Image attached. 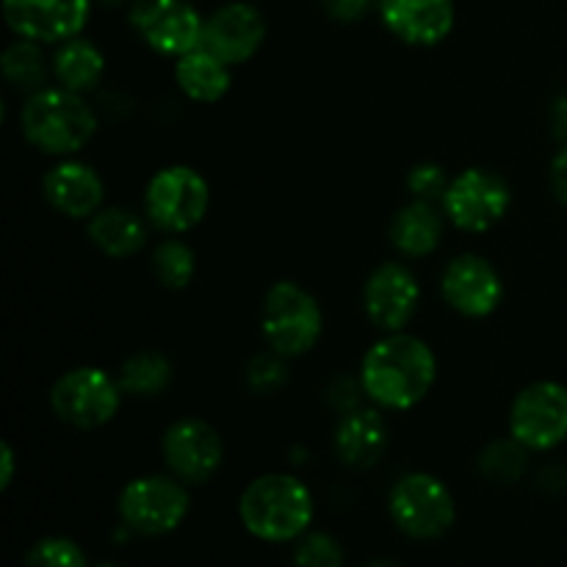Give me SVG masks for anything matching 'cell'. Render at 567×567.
Returning a JSON list of instances; mask_svg holds the SVG:
<instances>
[{"label":"cell","instance_id":"1","mask_svg":"<svg viewBox=\"0 0 567 567\" xmlns=\"http://www.w3.org/2000/svg\"><path fill=\"white\" fill-rule=\"evenodd\" d=\"M365 399L380 410H413L437 380V360L430 343L408 332H382L360 363Z\"/></svg>","mask_w":567,"mask_h":567},{"label":"cell","instance_id":"2","mask_svg":"<svg viewBox=\"0 0 567 567\" xmlns=\"http://www.w3.org/2000/svg\"><path fill=\"white\" fill-rule=\"evenodd\" d=\"M20 131L39 153L70 158L94 138L97 114L83 94L64 86H48L28 94L20 109Z\"/></svg>","mask_w":567,"mask_h":567},{"label":"cell","instance_id":"3","mask_svg":"<svg viewBox=\"0 0 567 567\" xmlns=\"http://www.w3.org/2000/svg\"><path fill=\"white\" fill-rule=\"evenodd\" d=\"M244 529L266 543H288L302 537L313 520V496L291 474H264L244 487L238 498Z\"/></svg>","mask_w":567,"mask_h":567},{"label":"cell","instance_id":"4","mask_svg":"<svg viewBox=\"0 0 567 567\" xmlns=\"http://www.w3.org/2000/svg\"><path fill=\"white\" fill-rule=\"evenodd\" d=\"M260 330L277 354L288 360L302 358L319 343L324 313L308 288L293 280H280L266 291Z\"/></svg>","mask_w":567,"mask_h":567},{"label":"cell","instance_id":"5","mask_svg":"<svg viewBox=\"0 0 567 567\" xmlns=\"http://www.w3.org/2000/svg\"><path fill=\"white\" fill-rule=\"evenodd\" d=\"M210 205L208 181L194 166H164L144 188V214L158 230L181 236L205 219Z\"/></svg>","mask_w":567,"mask_h":567},{"label":"cell","instance_id":"6","mask_svg":"<svg viewBox=\"0 0 567 567\" xmlns=\"http://www.w3.org/2000/svg\"><path fill=\"white\" fill-rule=\"evenodd\" d=\"M122 388L116 377L97 365H78L50 388V408L55 419L75 430H100L120 413Z\"/></svg>","mask_w":567,"mask_h":567},{"label":"cell","instance_id":"7","mask_svg":"<svg viewBox=\"0 0 567 567\" xmlns=\"http://www.w3.org/2000/svg\"><path fill=\"white\" fill-rule=\"evenodd\" d=\"M393 524L413 540H437L452 529L457 518V504L452 491L432 474H404L391 487L388 498Z\"/></svg>","mask_w":567,"mask_h":567},{"label":"cell","instance_id":"8","mask_svg":"<svg viewBox=\"0 0 567 567\" xmlns=\"http://www.w3.org/2000/svg\"><path fill=\"white\" fill-rule=\"evenodd\" d=\"M186 482L177 476L147 474L127 482L120 493V518L127 532L144 537H161L175 532L186 520L192 498Z\"/></svg>","mask_w":567,"mask_h":567},{"label":"cell","instance_id":"9","mask_svg":"<svg viewBox=\"0 0 567 567\" xmlns=\"http://www.w3.org/2000/svg\"><path fill=\"white\" fill-rule=\"evenodd\" d=\"M509 205H513L509 183L482 166H471L452 177L441 199L446 219L463 233H487L507 216Z\"/></svg>","mask_w":567,"mask_h":567},{"label":"cell","instance_id":"10","mask_svg":"<svg viewBox=\"0 0 567 567\" xmlns=\"http://www.w3.org/2000/svg\"><path fill=\"white\" fill-rule=\"evenodd\" d=\"M127 20L138 39L161 55L181 59L203 48L205 17L192 0H133Z\"/></svg>","mask_w":567,"mask_h":567},{"label":"cell","instance_id":"11","mask_svg":"<svg viewBox=\"0 0 567 567\" xmlns=\"http://www.w3.org/2000/svg\"><path fill=\"white\" fill-rule=\"evenodd\" d=\"M509 435L529 452H551L567 441V388L532 382L509 408Z\"/></svg>","mask_w":567,"mask_h":567},{"label":"cell","instance_id":"12","mask_svg":"<svg viewBox=\"0 0 567 567\" xmlns=\"http://www.w3.org/2000/svg\"><path fill=\"white\" fill-rule=\"evenodd\" d=\"M161 452H164L166 468L172 471V476L186 485H205L219 474L221 463H225L221 435L208 421L194 419V415L175 421L164 432Z\"/></svg>","mask_w":567,"mask_h":567},{"label":"cell","instance_id":"13","mask_svg":"<svg viewBox=\"0 0 567 567\" xmlns=\"http://www.w3.org/2000/svg\"><path fill=\"white\" fill-rule=\"evenodd\" d=\"M92 0H3V20L17 39L61 44L81 37Z\"/></svg>","mask_w":567,"mask_h":567},{"label":"cell","instance_id":"14","mask_svg":"<svg viewBox=\"0 0 567 567\" xmlns=\"http://www.w3.org/2000/svg\"><path fill=\"white\" fill-rule=\"evenodd\" d=\"M441 293L454 313L465 319H487L504 299V280L496 266L474 252L449 260L441 277Z\"/></svg>","mask_w":567,"mask_h":567},{"label":"cell","instance_id":"15","mask_svg":"<svg viewBox=\"0 0 567 567\" xmlns=\"http://www.w3.org/2000/svg\"><path fill=\"white\" fill-rule=\"evenodd\" d=\"M421 305V282L404 264L388 260L377 266L363 288V308L380 332H402Z\"/></svg>","mask_w":567,"mask_h":567},{"label":"cell","instance_id":"16","mask_svg":"<svg viewBox=\"0 0 567 567\" xmlns=\"http://www.w3.org/2000/svg\"><path fill=\"white\" fill-rule=\"evenodd\" d=\"M266 42V20L258 6L233 0L205 17L203 48L219 55L225 64L238 66L252 59Z\"/></svg>","mask_w":567,"mask_h":567},{"label":"cell","instance_id":"17","mask_svg":"<svg viewBox=\"0 0 567 567\" xmlns=\"http://www.w3.org/2000/svg\"><path fill=\"white\" fill-rule=\"evenodd\" d=\"M388 31L413 48H435L454 28V0H377Z\"/></svg>","mask_w":567,"mask_h":567},{"label":"cell","instance_id":"18","mask_svg":"<svg viewBox=\"0 0 567 567\" xmlns=\"http://www.w3.org/2000/svg\"><path fill=\"white\" fill-rule=\"evenodd\" d=\"M42 194L66 219H92L103 208L105 186L94 166L66 158L44 175Z\"/></svg>","mask_w":567,"mask_h":567},{"label":"cell","instance_id":"19","mask_svg":"<svg viewBox=\"0 0 567 567\" xmlns=\"http://www.w3.org/2000/svg\"><path fill=\"white\" fill-rule=\"evenodd\" d=\"M336 454L349 468H374L388 452L391 443V430L380 410L374 408H354L341 415L336 426Z\"/></svg>","mask_w":567,"mask_h":567},{"label":"cell","instance_id":"20","mask_svg":"<svg viewBox=\"0 0 567 567\" xmlns=\"http://www.w3.org/2000/svg\"><path fill=\"white\" fill-rule=\"evenodd\" d=\"M443 214L437 203L413 199L391 221V244L408 258H426L443 241Z\"/></svg>","mask_w":567,"mask_h":567},{"label":"cell","instance_id":"21","mask_svg":"<svg viewBox=\"0 0 567 567\" xmlns=\"http://www.w3.org/2000/svg\"><path fill=\"white\" fill-rule=\"evenodd\" d=\"M89 241L109 258H131V255L142 252L147 244V225L142 216L122 205H111V208H100L97 214L89 219Z\"/></svg>","mask_w":567,"mask_h":567},{"label":"cell","instance_id":"22","mask_svg":"<svg viewBox=\"0 0 567 567\" xmlns=\"http://www.w3.org/2000/svg\"><path fill=\"white\" fill-rule=\"evenodd\" d=\"M233 66L210 50L197 48L175 59V81L181 92L194 103H219L233 83Z\"/></svg>","mask_w":567,"mask_h":567},{"label":"cell","instance_id":"23","mask_svg":"<svg viewBox=\"0 0 567 567\" xmlns=\"http://www.w3.org/2000/svg\"><path fill=\"white\" fill-rule=\"evenodd\" d=\"M50 64H53L55 83L78 94L92 92L105 75L103 50L83 37L55 44V55Z\"/></svg>","mask_w":567,"mask_h":567},{"label":"cell","instance_id":"24","mask_svg":"<svg viewBox=\"0 0 567 567\" xmlns=\"http://www.w3.org/2000/svg\"><path fill=\"white\" fill-rule=\"evenodd\" d=\"M3 78L9 81L11 89L22 94H37L50 86V75H53V64H48L44 50L39 42L31 39H17L3 50Z\"/></svg>","mask_w":567,"mask_h":567},{"label":"cell","instance_id":"25","mask_svg":"<svg viewBox=\"0 0 567 567\" xmlns=\"http://www.w3.org/2000/svg\"><path fill=\"white\" fill-rule=\"evenodd\" d=\"M172 377H175V369H172L169 358L155 349L150 352H136L122 363L120 380L122 393L136 399H155L172 385Z\"/></svg>","mask_w":567,"mask_h":567},{"label":"cell","instance_id":"26","mask_svg":"<svg viewBox=\"0 0 567 567\" xmlns=\"http://www.w3.org/2000/svg\"><path fill=\"white\" fill-rule=\"evenodd\" d=\"M529 465V449L524 443L509 437H498V441L487 443L485 452L480 454V471L485 480L498 482V485H513L526 474Z\"/></svg>","mask_w":567,"mask_h":567},{"label":"cell","instance_id":"27","mask_svg":"<svg viewBox=\"0 0 567 567\" xmlns=\"http://www.w3.org/2000/svg\"><path fill=\"white\" fill-rule=\"evenodd\" d=\"M153 271L169 291H183L197 275V255L181 238H164L153 252Z\"/></svg>","mask_w":567,"mask_h":567},{"label":"cell","instance_id":"28","mask_svg":"<svg viewBox=\"0 0 567 567\" xmlns=\"http://www.w3.org/2000/svg\"><path fill=\"white\" fill-rule=\"evenodd\" d=\"M28 567H89L86 554L70 537H42L25 557Z\"/></svg>","mask_w":567,"mask_h":567},{"label":"cell","instance_id":"29","mask_svg":"<svg viewBox=\"0 0 567 567\" xmlns=\"http://www.w3.org/2000/svg\"><path fill=\"white\" fill-rule=\"evenodd\" d=\"M297 567H343V548L324 532H305L293 551Z\"/></svg>","mask_w":567,"mask_h":567},{"label":"cell","instance_id":"30","mask_svg":"<svg viewBox=\"0 0 567 567\" xmlns=\"http://www.w3.org/2000/svg\"><path fill=\"white\" fill-rule=\"evenodd\" d=\"M288 358L277 354L275 349L269 352H260L249 360L247 365V385L252 388L260 396H269V393H277L288 382Z\"/></svg>","mask_w":567,"mask_h":567},{"label":"cell","instance_id":"31","mask_svg":"<svg viewBox=\"0 0 567 567\" xmlns=\"http://www.w3.org/2000/svg\"><path fill=\"white\" fill-rule=\"evenodd\" d=\"M452 177L446 175L441 164H419L410 169L408 175V192L413 194V199H424V203H441L443 194H446Z\"/></svg>","mask_w":567,"mask_h":567},{"label":"cell","instance_id":"32","mask_svg":"<svg viewBox=\"0 0 567 567\" xmlns=\"http://www.w3.org/2000/svg\"><path fill=\"white\" fill-rule=\"evenodd\" d=\"M321 9L330 20L352 25V22H360L377 9V0H321Z\"/></svg>","mask_w":567,"mask_h":567},{"label":"cell","instance_id":"33","mask_svg":"<svg viewBox=\"0 0 567 567\" xmlns=\"http://www.w3.org/2000/svg\"><path fill=\"white\" fill-rule=\"evenodd\" d=\"M360 393H363V385H360V377L352 380V377H338L330 385V402L338 413H349V410L360 408ZM365 396V393H363Z\"/></svg>","mask_w":567,"mask_h":567},{"label":"cell","instance_id":"34","mask_svg":"<svg viewBox=\"0 0 567 567\" xmlns=\"http://www.w3.org/2000/svg\"><path fill=\"white\" fill-rule=\"evenodd\" d=\"M551 188L559 203L567 205V144H563V150L551 161Z\"/></svg>","mask_w":567,"mask_h":567},{"label":"cell","instance_id":"35","mask_svg":"<svg viewBox=\"0 0 567 567\" xmlns=\"http://www.w3.org/2000/svg\"><path fill=\"white\" fill-rule=\"evenodd\" d=\"M551 131L559 142L567 144V92L559 94L551 105Z\"/></svg>","mask_w":567,"mask_h":567},{"label":"cell","instance_id":"36","mask_svg":"<svg viewBox=\"0 0 567 567\" xmlns=\"http://www.w3.org/2000/svg\"><path fill=\"white\" fill-rule=\"evenodd\" d=\"M14 449H11V443L9 441H3L0 443V487H9L11 485V480H14V468H17V463H14Z\"/></svg>","mask_w":567,"mask_h":567},{"label":"cell","instance_id":"37","mask_svg":"<svg viewBox=\"0 0 567 567\" xmlns=\"http://www.w3.org/2000/svg\"><path fill=\"white\" fill-rule=\"evenodd\" d=\"M100 6H109V9H120V6L131 3V0H97Z\"/></svg>","mask_w":567,"mask_h":567},{"label":"cell","instance_id":"38","mask_svg":"<svg viewBox=\"0 0 567 567\" xmlns=\"http://www.w3.org/2000/svg\"><path fill=\"white\" fill-rule=\"evenodd\" d=\"M365 567H399V565H393L391 559H374V563H369Z\"/></svg>","mask_w":567,"mask_h":567},{"label":"cell","instance_id":"39","mask_svg":"<svg viewBox=\"0 0 567 567\" xmlns=\"http://www.w3.org/2000/svg\"><path fill=\"white\" fill-rule=\"evenodd\" d=\"M97 567H116V565H111V563H103V565H97Z\"/></svg>","mask_w":567,"mask_h":567}]
</instances>
